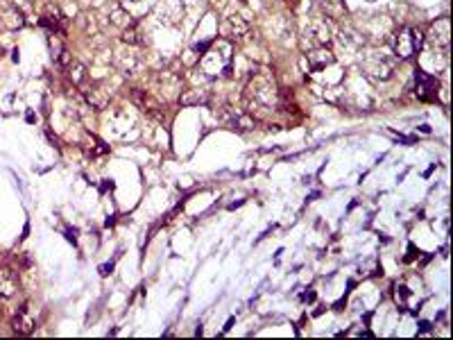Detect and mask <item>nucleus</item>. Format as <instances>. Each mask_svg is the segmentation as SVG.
I'll list each match as a JSON object with an SVG mask.
<instances>
[{
  "mask_svg": "<svg viewBox=\"0 0 453 340\" xmlns=\"http://www.w3.org/2000/svg\"><path fill=\"white\" fill-rule=\"evenodd\" d=\"M392 291H395V302H397V306L399 308H408V302H411V291H408V286L406 284H395V288H392Z\"/></svg>",
  "mask_w": 453,
  "mask_h": 340,
  "instance_id": "13",
  "label": "nucleus"
},
{
  "mask_svg": "<svg viewBox=\"0 0 453 340\" xmlns=\"http://www.w3.org/2000/svg\"><path fill=\"white\" fill-rule=\"evenodd\" d=\"M430 331V322H419V334H428Z\"/></svg>",
  "mask_w": 453,
  "mask_h": 340,
  "instance_id": "19",
  "label": "nucleus"
},
{
  "mask_svg": "<svg viewBox=\"0 0 453 340\" xmlns=\"http://www.w3.org/2000/svg\"><path fill=\"white\" fill-rule=\"evenodd\" d=\"M426 43V34L421 27H401L399 32L392 36V50H395L397 59H413L421 53Z\"/></svg>",
  "mask_w": 453,
  "mask_h": 340,
  "instance_id": "3",
  "label": "nucleus"
},
{
  "mask_svg": "<svg viewBox=\"0 0 453 340\" xmlns=\"http://www.w3.org/2000/svg\"><path fill=\"white\" fill-rule=\"evenodd\" d=\"M286 3L291 5V7H297V5H299V0H286Z\"/></svg>",
  "mask_w": 453,
  "mask_h": 340,
  "instance_id": "20",
  "label": "nucleus"
},
{
  "mask_svg": "<svg viewBox=\"0 0 453 340\" xmlns=\"http://www.w3.org/2000/svg\"><path fill=\"white\" fill-rule=\"evenodd\" d=\"M14 331L16 334H21V336H27V334H32V329H34V320H32V315H29V306L27 304H23L19 308V313L14 315Z\"/></svg>",
  "mask_w": 453,
  "mask_h": 340,
  "instance_id": "7",
  "label": "nucleus"
},
{
  "mask_svg": "<svg viewBox=\"0 0 453 340\" xmlns=\"http://www.w3.org/2000/svg\"><path fill=\"white\" fill-rule=\"evenodd\" d=\"M419 256V250H415V245H411L408 247V256H406V261L411 263V261H415V258Z\"/></svg>",
  "mask_w": 453,
  "mask_h": 340,
  "instance_id": "15",
  "label": "nucleus"
},
{
  "mask_svg": "<svg viewBox=\"0 0 453 340\" xmlns=\"http://www.w3.org/2000/svg\"><path fill=\"white\" fill-rule=\"evenodd\" d=\"M69 69H71V80H73V84H77V86H84L86 84V69L82 66L79 62H71L69 64Z\"/></svg>",
  "mask_w": 453,
  "mask_h": 340,
  "instance_id": "11",
  "label": "nucleus"
},
{
  "mask_svg": "<svg viewBox=\"0 0 453 340\" xmlns=\"http://www.w3.org/2000/svg\"><path fill=\"white\" fill-rule=\"evenodd\" d=\"M66 239H69L73 245L77 243V229H66Z\"/></svg>",
  "mask_w": 453,
  "mask_h": 340,
  "instance_id": "16",
  "label": "nucleus"
},
{
  "mask_svg": "<svg viewBox=\"0 0 453 340\" xmlns=\"http://www.w3.org/2000/svg\"><path fill=\"white\" fill-rule=\"evenodd\" d=\"M111 270H114V263H107V265H102V268H100V275H102V277H107Z\"/></svg>",
  "mask_w": 453,
  "mask_h": 340,
  "instance_id": "17",
  "label": "nucleus"
},
{
  "mask_svg": "<svg viewBox=\"0 0 453 340\" xmlns=\"http://www.w3.org/2000/svg\"><path fill=\"white\" fill-rule=\"evenodd\" d=\"M202 62H199V66H202V71L206 73L209 77H218V75H232V43L220 39L215 41L211 50H206V53H202Z\"/></svg>",
  "mask_w": 453,
  "mask_h": 340,
  "instance_id": "2",
  "label": "nucleus"
},
{
  "mask_svg": "<svg viewBox=\"0 0 453 340\" xmlns=\"http://www.w3.org/2000/svg\"><path fill=\"white\" fill-rule=\"evenodd\" d=\"M395 62H397V57L388 59L385 55H374L372 62L365 64L367 75L372 80H388L392 77V73H395Z\"/></svg>",
  "mask_w": 453,
  "mask_h": 340,
  "instance_id": "5",
  "label": "nucleus"
},
{
  "mask_svg": "<svg viewBox=\"0 0 453 340\" xmlns=\"http://www.w3.org/2000/svg\"><path fill=\"white\" fill-rule=\"evenodd\" d=\"M437 91H440V82H437L435 75H430V73L421 69L415 71V95L421 102H435Z\"/></svg>",
  "mask_w": 453,
  "mask_h": 340,
  "instance_id": "4",
  "label": "nucleus"
},
{
  "mask_svg": "<svg viewBox=\"0 0 453 340\" xmlns=\"http://www.w3.org/2000/svg\"><path fill=\"white\" fill-rule=\"evenodd\" d=\"M247 29H249L247 21L241 19V16H229L225 23H222V32H225V36H232V39L234 36L238 39V36H243Z\"/></svg>",
  "mask_w": 453,
  "mask_h": 340,
  "instance_id": "8",
  "label": "nucleus"
},
{
  "mask_svg": "<svg viewBox=\"0 0 453 340\" xmlns=\"http://www.w3.org/2000/svg\"><path fill=\"white\" fill-rule=\"evenodd\" d=\"M206 93L204 91H188V93H184L182 98H180V102L182 105H186V107H191V105H206Z\"/></svg>",
  "mask_w": 453,
  "mask_h": 340,
  "instance_id": "14",
  "label": "nucleus"
},
{
  "mask_svg": "<svg viewBox=\"0 0 453 340\" xmlns=\"http://www.w3.org/2000/svg\"><path fill=\"white\" fill-rule=\"evenodd\" d=\"M132 100L136 102L143 112H154V109H159V102L154 100L147 91H140V88H132Z\"/></svg>",
  "mask_w": 453,
  "mask_h": 340,
  "instance_id": "10",
  "label": "nucleus"
},
{
  "mask_svg": "<svg viewBox=\"0 0 453 340\" xmlns=\"http://www.w3.org/2000/svg\"><path fill=\"white\" fill-rule=\"evenodd\" d=\"M306 34H315L313 39H315L317 46H324V43L329 41V27H326L324 23H315V25H310V27L306 29Z\"/></svg>",
  "mask_w": 453,
  "mask_h": 340,
  "instance_id": "12",
  "label": "nucleus"
},
{
  "mask_svg": "<svg viewBox=\"0 0 453 340\" xmlns=\"http://www.w3.org/2000/svg\"><path fill=\"white\" fill-rule=\"evenodd\" d=\"M306 62H308V69L317 73L336 62V55H333L331 50H326L324 46H317L315 50H310V53L306 55Z\"/></svg>",
  "mask_w": 453,
  "mask_h": 340,
  "instance_id": "6",
  "label": "nucleus"
},
{
  "mask_svg": "<svg viewBox=\"0 0 453 340\" xmlns=\"http://www.w3.org/2000/svg\"><path fill=\"white\" fill-rule=\"evenodd\" d=\"M245 105H247L249 114L263 116L265 112H272L279 107V88L270 73H254L249 80L247 88H245Z\"/></svg>",
  "mask_w": 453,
  "mask_h": 340,
  "instance_id": "1",
  "label": "nucleus"
},
{
  "mask_svg": "<svg viewBox=\"0 0 453 340\" xmlns=\"http://www.w3.org/2000/svg\"><path fill=\"white\" fill-rule=\"evenodd\" d=\"M302 300H304V302H315V293H313V291L304 293V295H302Z\"/></svg>",
  "mask_w": 453,
  "mask_h": 340,
  "instance_id": "18",
  "label": "nucleus"
},
{
  "mask_svg": "<svg viewBox=\"0 0 453 340\" xmlns=\"http://www.w3.org/2000/svg\"><path fill=\"white\" fill-rule=\"evenodd\" d=\"M19 291V279L12 270H0V295L3 298H12Z\"/></svg>",
  "mask_w": 453,
  "mask_h": 340,
  "instance_id": "9",
  "label": "nucleus"
}]
</instances>
